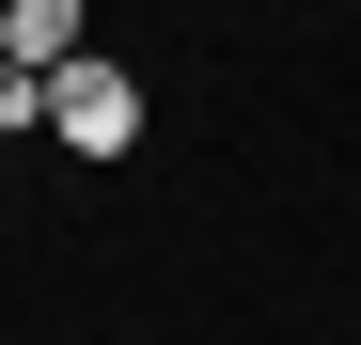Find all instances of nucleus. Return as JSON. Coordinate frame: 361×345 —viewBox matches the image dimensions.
Masks as SVG:
<instances>
[{
    "label": "nucleus",
    "mask_w": 361,
    "mask_h": 345,
    "mask_svg": "<svg viewBox=\"0 0 361 345\" xmlns=\"http://www.w3.org/2000/svg\"><path fill=\"white\" fill-rule=\"evenodd\" d=\"M0 126H47V63H0Z\"/></svg>",
    "instance_id": "3"
},
{
    "label": "nucleus",
    "mask_w": 361,
    "mask_h": 345,
    "mask_svg": "<svg viewBox=\"0 0 361 345\" xmlns=\"http://www.w3.org/2000/svg\"><path fill=\"white\" fill-rule=\"evenodd\" d=\"M47 142H63V157H126V142H142V79L110 63V47L47 63Z\"/></svg>",
    "instance_id": "1"
},
{
    "label": "nucleus",
    "mask_w": 361,
    "mask_h": 345,
    "mask_svg": "<svg viewBox=\"0 0 361 345\" xmlns=\"http://www.w3.org/2000/svg\"><path fill=\"white\" fill-rule=\"evenodd\" d=\"M0 63H79V0H0Z\"/></svg>",
    "instance_id": "2"
}]
</instances>
